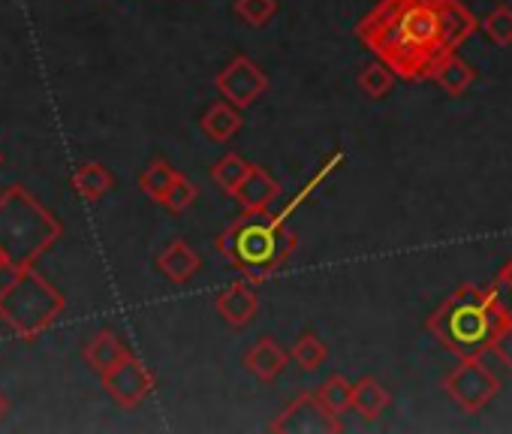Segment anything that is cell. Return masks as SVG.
<instances>
[{"mask_svg":"<svg viewBox=\"0 0 512 434\" xmlns=\"http://www.w3.org/2000/svg\"><path fill=\"white\" fill-rule=\"evenodd\" d=\"M479 31L461 0H380L356 37L404 82H428L437 61Z\"/></svg>","mask_w":512,"mask_h":434,"instance_id":"cell-1","label":"cell"},{"mask_svg":"<svg viewBox=\"0 0 512 434\" xmlns=\"http://www.w3.org/2000/svg\"><path fill=\"white\" fill-rule=\"evenodd\" d=\"M506 317L494 287L461 284L425 323V329L458 359L491 350L494 332Z\"/></svg>","mask_w":512,"mask_h":434,"instance_id":"cell-2","label":"cell"},{"mask_svg":"<svg viewBox=\"0 0 512 434\" xmlns=\"http://www.w3.org/2000/svg\"><path fill=\"white\" fill-rule=\"evenodd\" d=\"M214 248L232 263V269L241 278L260 284L287 266V260L296 251V233L281 217L263 221V214H247L244 221L232 224L217 239Z\"/></svg>","mask_w":512,"mask_h":434,"instance_id":"cell-3","label":"cell"},{"mask_svg":"<svg viewBox=\"0 0 512 434\" xmlns=\"http://www.w3.org/2000/svg\"><path fill=\"white\" fill-rule=\"evenodd\" d=\"M61 311L64 299L31 266L19 269L16 281L0 290V317L22 338H34L37 332L49 329Z\"/></svg>","mask_w":512,"mask_h":434,"instance_id":"cell-4","label":"cell"},{"mask_svg":"<svg viewBox=\"0 0 512 434\" xmlns=\"http://www.w3.org/2000/svg\"><path fill=\"white\" fill-rule=\"evenodd\" d=\"M446 395L464 410V413H482L494 395L500 392V380L479 356H464L446 377H443Z\"/></svg>","mask_w":512,"mask_h":434,"instance_id":"cell-5","label":"cell"},{"mask_svg":"<svg viewBox=\"0 0 512 434\" xmlns=\"http://www.w3.org/2000/svg\"><path fill=\"white\" fill-rule=\"evenodd\" d=\"M341 428H344V422L320 401V395H311V392L299 395L269 425V431H275V434H320V431L338 434Z\"/></svg>","mask_w":512,"mask_h":434,"instance_id":"cell-6","label":"cell"},{"mask_svg":"<svg viewBox=\"0 0 512 434\" xmlns=\"http://www.w3.org/2000/svg\"><path fill=\"white\" fill-rule=\"evenodd\" d=\"M214 88L220 91L223 100H229L238 109H247L269 91V76L256 67L247 55H235L220 76L214 79Z\"/></svg>","mask_w":512,"mask_h":434,"instance_id":"cell-7","label":"cell"},{"mask_svg":"<svg viewBox=\"0 0 512 434\" xmlns=\"http://www.w3.org/2000/svg\"><path fill=\"white\" fill-rule=\"evenodd\" d=\"M103 386L121 407H139L154 392V374L142 359L130 353L121 365L103 374Z\"/></svg>","mask_w":512,"mask_h":434,"instance_id":"cell-8","label":"cell"},{"mask_svg":"<svg viewBox=\"0 0 512 434\" xmlns=\"http://www.w3.org/2000/svg\"><path fill=\"white\" fill-rule=\"evenodd\" d=\"M232 196L244 214H266L281 199V181L266 166H253Z\"/></svg>","mask_w":512,"mask_h":434,"instance_id":"cell-9","label":"cell"},{"mask_svg":"<svg viewBox=\"0 0 512 434\" xmlns=\"http://www.w3.org/2000/svg\"><path fill=\"white\" fill-rule=\"evenodd\" d=\"M214 308H217V314L229 326L241 329V326H247L256 317V308H260V296H256V290H253V281L241 278V281H232L229 287H223L217 293Z\"/></svg>","mask_w":512,"mask_h":434,"instance_id":"cell-10","label":"cell"},{"mask_svg":"<svg viewBox=\"0 0 512 434\" xmlns=\"http://www.w3.org/2000/svg\"><path fill=\"white\" fill-rule=\"evenodd\" d=\"M287 362H290L287 350H284L275 338H269V335L256 338L253 347L244 353V368H247L256 380H260V383H272V380L287 368Z\"/></svg>","mask_w":512,"mask_h":434,"instance_id":"cell-11","label":"cell"},{"mask_svg":"<svg viewBox=\"0 0 512 434\" xmlns=\"http://www.w3.org/2000/svg\"><path fill=\"white\" fill-rule=\"evenodd\" d=\"M157 269L163 272V278H169L172 284H187L199 275L202 260L199 254L184 242V239H172L160 254H157Z\"/></svg>","mask_w":512,"mask_h":434,"instance_id":"cell-12","label":"cell"},{"mask_svg":"<svg viewBox=\"0 0 512 434\" xmlns=\"http://www.w3.org/2000/svg\"><path fill=\"white\" fill-rule=\"evenodd\" d=\"M82 356H85V362L103 377L106 371H112L115 365H121V362L130 356V350H127V344H124L115 332L103 329V332H97V335L85 344Z\"/></svg>","mask_w":512,"mask_h":434,"instance_id":"cell-13","label":"cell"},{"mask_svg":"<svg viewBox=\"0 0 512 434\" xmlns=\"http://www.w3.org/2000/svg\"><path fill=\"white\" fill-rule=\"evenodd\" d=\"M431 82H437L449 97H461L473 82H476V70L458 55V52H449L437 61V67L431 70Z\"/></svg>","mask_w":512,"mask_h":434,"instance_id":"cell-14","label":"cell"},{"mask_svg":"<svg viewBox=\"0 0 512 434\" xmlns=\"http://www.w3.org/2000/svg\"><path fill=\"white\" fill-rule=\"evenodd\" d=\"M199 124H202V133L211 142H229L244 127V118H241L238 106H232L229 100H217V103H211L205 109Z\"/></svg>","mask_w":512,"mask_h":434,"instance_id":"cell-15","label":"cell"},{"mask_svg":"<svg viewBox=\"0 0 512 434\" xmlns=\"http://www.w3.org/2000/svg\"><path fill=\"white\" fill-rule=\"evenodd\" d=\"M389 389L374 380V377H362L353 383V410L362 416V419H380L383 410L389 407Z\"/></svg>","mask_w":512,"mask_h":434,"instance_id":"cell-16","label":"cell"},{"mask_svg":"<svg viewBox=\"0 0 512 434\" xmlns=\"http://www.w3.org/2000/svg\"><path fill=\"white\" fill-rule=\"evenodd\" d=\"M112 184H115V178H112V172H109L103 163H82V166L73 172V187H76V193L85 196V199H100V196H106V193L112 190Z\"/></svg>","mask_w":512,"mask_h":434,"instance_id":"cell-17","label":"cell"},{"mask_svg":"<svg viewBox=\"0 0 512 434\" xmlns=\"http://www.w3.org/2000/svg\"><path fill=\"white\" fill-rule=\"evenodd\" d=\"M326 359H329V347L323 344V338H320L317 332L305 329V332L296 338V344H293V362H296L302 371H317V368L326 365Z\"/></svg>","mask_w":512,"mask_h":434,"instance_id":"cell-18","label":"cell"},{"mask_svg":"<svg viewBox=\"0 0 512 434\" xmlns=\"http://www.w3.org/2000/svg\"><path fill=\"white\" fill-rule=\"evenodd\" d=\"M253 169V163H247L244 157H238V154H226V157H220L214 166H211V178H214V184L223 190V193H235L238 187H241V181L247 178V172Z\"/></svg>","mask_w":512,"mask_h":434,"instance_id":"cell-19","label":"cell"},{"mask_svg":"<svg viewBox=\"0 0 512 434\" xmlns=\"http://www.w3.org/2000/svg\"><path fill=\"white\" fill-rule=\"evenodd\" d=\"M317 395H320V401H323L338 419H344V413L353 410V383H350L347 377H341V374L326 377V380L320 383Z\"/></svg>","mask_w":512,"mask_h":434,"instance_id":"cell-20","label":"cell"},{"mask_svg":"<svg viewBox=\"0 0 512 434\" xmlns=\"http://www.w3.org/2000/svg\"><path fill=\"white\" fill-rule=\"evenodd\" d=\"M395 73L383 64V61H374V64H368V67H362L359 70V79H356V85H359V91L365 94V97H371V100H383L392 88H395Z\"/></svg>","mask_w":512,"mask_h":434,"instance_id":"cell-21","label":"cell"},{"mask_svg":"<svg viewBox=\"0 0 512 434\" xmlns=\"http://www.w3.org/2000/svg\"><path fill=\"white\" fill-rule=\"evenodd\" d=\"M178 175H181V172H175L166 160H154V163L139 175V187H142L154 202L163 205V199H166V193H169V187L175 184Z\"/></svg>","mask_w":512,"mask_h":434,"instance_id":"cell-22","label":"cell"},{"mask_svg":"<svg viewBox=\"0 0 512 434\" xmlns=\"http://www.w3.org/2000/svg\"><path fill=\"white\" fill-rule=\"evenodd\" d=\"M479 31L500 49H509L512 46V10L509 7H497L491 10L482 22H479Z\"/></svg>","mask_w":512,"mask_h":434,"instance_id":"cell-23","label":"cell"},{"mask_svg":"<svg viewBox=\"0 0 512 434\" xmlns=\"http://www.w3.org/2000/svg\"><path fill=\"white\" fill-rule=\"evenodd\" d=\"M235 16L247 28H266L278 16V0H235Z\"/></svg>","mask_w":512,"mask_h":434,"instance_id":"cell-24","label":"cell"},{"mask_svg":"<svg viewBox=\"0 0 512 434\" xmlns=\"http://www.w3.org/2000/svg\"><path fill=\"white\" fill-rule=\"evenodd\" d=\"M196 196H199L196 184H193L187 175H178V178H175V184L169 187V193H166L163 205H166L172 214H181V211H187V208L196 202Z\"/></svg>","mask_w":512,"mask_h":434,"instance_id":"cell-25","label":"cell"},{"mask_svg":"<svg viewBox=\"0 0 512 434\" xmlns=\"http://www.w3.org/2000/svg\"><path fill=\"white\" fill-rule=\"evenodd\" d=\"M491 350H494V356L512 371V317H509V314L500 320V326H497V332H494V341H491Z\"/></svg>","mask_w":512,"mask_h":434,"instance_id":"cell-26","label":"cell"},{"mask_svg":"<svg viewBox=\"0 0 512 434\" xmlns=\"http://www.w3.org/2000/svg\"><path fill=\"white\" fill-rule=\"evenodd\" d=\"M491 287H494V293H497V299H500L503 311L512 317V260L497 272V278L491 281Z\"/></svg>","mask_w":512,"mask_h":434,"instance_id":"cell-27","label":"cell"},{"mask_svg":"<svg viewBox=\"0 0 512 434\" xmlns=\"http://www.w3.org/2000/svg\"><path fill=\"white\" fill-rule=\"evenodd\" d=\"M7 407H10V401H7V395H4V392H0V419L7 416Z\"/></svg>","mask_w":512,"mask_h":434,"instance_id":"cell-28","label":"cell"},{"mask_svg":"<svg viewBox=\"0 0 512 434\" xmlns=\"http://www.w3.org/2000/svg\"><path fill=\"white\" fill-rule=\"evenodd\" d=\"M10 266V260H7V254L4 251H0V269H7Z\"/></svg>","mask_w":512,"mask_h":434,"instance_id":"cell-29","label":"cell"},{"mask_svg":"<svg viewBox=\"0 0 512 434\" xmlns=\"http://www.w3.org/2000/svg\"><path fill=\"white\" fill-rule=\"evenodd\" d=\"M0 163H4V154H0Z\"/></svg>","mask_w":512,"mask_h":434,"instance_id":"cell-30","label":"cell"}]
</instances>
